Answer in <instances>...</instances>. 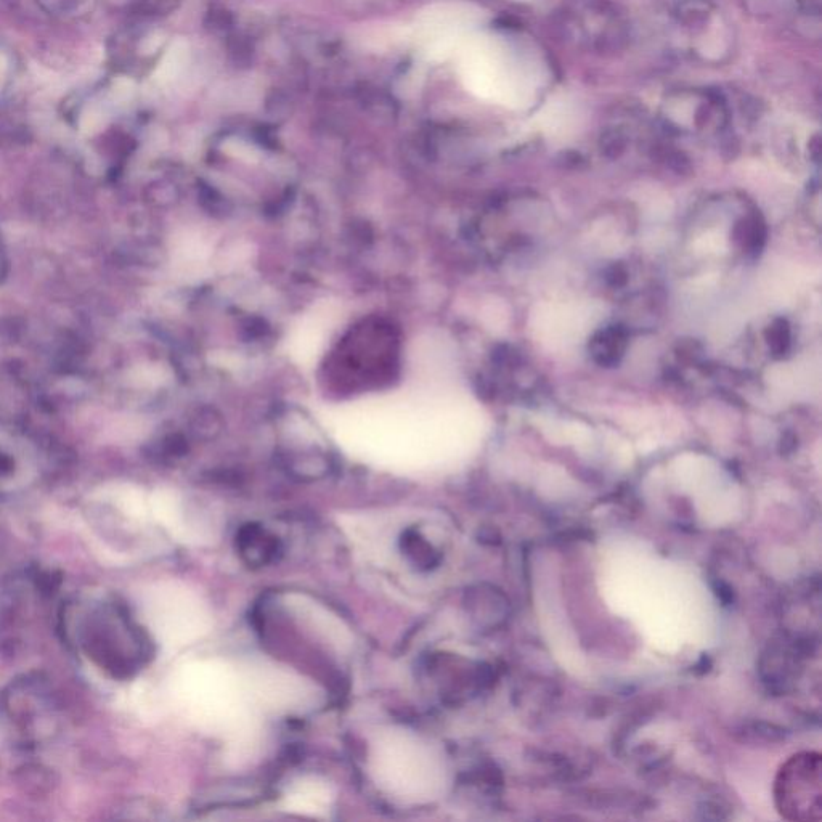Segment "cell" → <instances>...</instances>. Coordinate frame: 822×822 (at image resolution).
Instances as JSON below:
<instances>
[{
  "instance_id": "6da1fadb",
  "label": "cell",
  "mask_w": 822,
  "mask_h": 822,
  "mask_svg": "<svg viewBox=\"0 0 822 822\" xmlns=\"http://www.w3.org/2000/svg\"><path fill=\"white\" fill-rule=\"evenodd\" d=\"M78 639L95 664L116 676L131 675L148 656L147 639L116 604L90 606L78 625Z\"/></svg>"
},
{
  "instance_id": "7a4b0ae2",
  "label": "cell",
  "mask_w": 822,
  "mask_h": 822,
  "mask_svg": "<svg viewBox=\"0 0 822 822\" xmlns=\"http://www.w3.org/2000/svg\"><path fill=\"white\" fill-rule=\"evenodd\" d=\"M776 803L782 816L794 821L821 818V758L800 753L782 766L776 779Z\"/></svg>"
},
{
  "instance_id": "3957f363",
  "label": "cell",
  "mask_w": 822,
  "mask_h": 822,
  "mask_svg": "<svg viewBox=\"0 0 822 822\" xmlns=\"http://www.w3.org/2000/svg\"><path fill=\"white\" fill-rule=\"evenodd\" d=\"M238 548L249 566H264L277 556V538L259 525H246L238 535Z\"/></svg>"
},
{
  "instance_id": "277c9868",
  "label": "cell",
  "mask_w": 822,
  "mask_h": 822,
  "mask_svg": "<svg viewBox=\"0 0 822 822\" xmlns=\"http://www.w3.org/2000/svg\"><path fill=\"white\" fill-rule=\"evenodd\" d=\"M402 550L407 554V558L420 569H431L439 561L436 550L416 530H408L407 534L403 535Z\"/></svg>"
},
{
  "instance_id": "5b68a950",
  "label": "cell",
  "mask_w": 822,
  "mask_h": 822,
  "mask_svg": "<svg viewBox=\"0 0 822 822\" xmlns=\"http://www.w3.org/2000/svg\"><path fill=\"white\" fill-rule=\"evenodd\" d=\"M709 0H686L680 7V18L686 25H699L709 17Z\"/></svg>"
},
{
  "instance_id": "8992f818",
  "label": "cell",
  "mask_w": 822,
  "mask_h": 822,
  "mask_svg": "<svg viewBox=\"0 0 822 822\" xmlns=\"http://www.w3.org/2000/svg\"><path fill=\"white\" fill-rule=\"evenodd\" d=\"M778 328L774 326L771 333H773V341H771V346L774 349L778 350V352H782V350H786L787 339H789V330H787V323L786 322H779Z\"/></svg>"
}]
</instances>
